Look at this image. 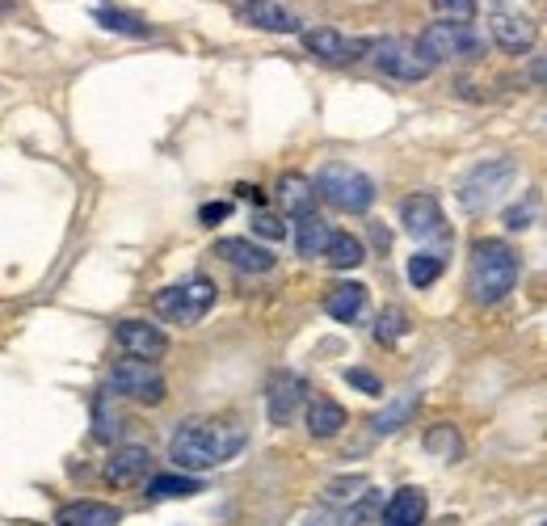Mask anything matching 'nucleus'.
I'll use <instances>...</instances> for the list:
<instances>
[{
  "label": "nucleus",
  "mask_w": 547,
  "mask_h": 526,
  "mask_svg": "<svg viewBox=\"0 0 547 526\" xmlns=\"http://www.w3.org/2000/svg\"><path fill=\"white\" fill-rule=\"evenodd\" d=\"M249 430L240 421H186L169 438V459L181 472H207L245 451Z\"/></svg>",
  "instance_id": "obj_1"
},
{
  "label": "nucleus",
  "mask_w": 547,
  "mask_h": 526,
  "mask_svg": "<svg viewBox=\"0 0 547 526\" xmlns=\"http://www.w3.org/2000/svg\"><path fill=\"white\" fill-rule=\"evenodd\" d=\"M417 404H421V392L417 388H409V392H400L392 404H388V409H383L375 421H371V430L383 438V434H396L400 426H409V421H413V413H417Z\"/></svg>",
  "instance_id": "obj_22"
},
{
  "label": "nucleus",
  "mask_w": 547,
  "mask_h": 526,
  "mask_svg": "<svg viewBox=\"0 0 547 526\" xmlns=\"http://www.w3.org/2000/svg\"><path fill=\"white\" fill-rule=\"evenodd\" d=\"M324 261H329L333 270H358L362 261H367V249H362L358 236H350V232H333L329 249H324Z\"/></svg>",
  "instance_id": "obj_23"
},
{
  "label": "nucleus",
  "mask_w": 547,
  "mask_h": 526,
  "mask_svg": "<svg viewBox=\"0 0 547 526\" xmlns=\"http://www.w3.org/2000/svg\"><path fill=\"white\" fill-rule=\"evenodd\" d=\"M114 337H118V346L127 350V358H144V362H152V358H160V354L169 350L165 329L148 325V320H123V325L114 329Z\"/></svg>",
  "instance_id": "obj_14"
},
{
  "label": "nucleus",
  "mask_w": 547,
  "mask_h": 526,
  "mask_svg": "<svg viewBox=\"0 0 547 526\" xmlns=\"http://www.w3.org/2000/svg\"><path fill=\"white\" fill-rule=\"evenodd\" d=\"M228 215H232V202H207V207L198 211V219H202L207 228H215L219 219H228Z\"/></svg>",
  "instance_id": "obj_36"
},
{
  "label": "nucleus",
  "mask_w": 547,
  "mask_h": 526,
  "mask_svg": "<svg viewBox=\"0 0 547 526\" xmlns=\"http://www.w3.org/2000/svg\"><path fill=\"white\" fill-rule=\"evenodd\" d=\"M202 493L198 476H152L148 480V497L152 501H173V497H194Z\"/></svg>",
  "instance_id": "obj_26"
},
{
  "label": "nucleus",
  "mask_w": 547,
  "mask_h": 526,
  "mask_svg": "<svg viewBox=\"0 0 547 526\" xmlns=\"http://www.w3.org/2000/svg\"><path fill=\"white\" fill-rule=\"evenodd\" d=\"M156 316L173 320V325H198L202 316L215 308V282L211 278H190V282H177V287H165L152 299Z\"/></svg>",
  "instance_id": "obj_6"
},
{
  "label": "nucleus",
  "mask_w": 547,
  "mask_h": 526,
  "mask_svg": "<svg viewBox=\"0 0 547 526\" xmlns=\"http://www.w3.org/2000/svg\"><path fill=\"white\" fill-rule=\"evenodd\" d=\"M324 312L341 320V325H354V320L367 312V287H362V282H337V287H329V295H324Z\"/></svg>",
  "instance_id": "obj_19"
},
{
  "label": "nucleus",
  "mask_w": 547,
  "mask_h": 526,
  "mask_svg": "<svg viewBox=\"0 0 547 526\" xmlns=\"http://www.w3.org/2000/svg\"><path fill=\"white\" fill-rule=\"evenodd\" d=\"M425 493L413 489V484H404V489L392 493V501L383 505V526H425Z\"/></svg>",
  "instance_id": "obj_18"
},
{
  "label": "nucleus",
  "mask_w": 547,
  "mask_h": 526,
  "mask_svg": "<svg viewBox=\"0 0 547 526\" xmlns=\"http://www.w3.org/2000/svg\"><path fill=\"white\" fill-rule=\"evenodd\" d=\"M404 333H409V316H404L400 308L379 312V325H375V341H379V346H392V341H400Z\"/></svg>",
  "instance_id": "obj_30"
},
{
  "label": "nucleus",
  "mask_w": 547,
  "mask_h": 526,
  "mask_svg": "<svg viewBox=\"0 0 547 526\" xmlns=\"http://www.w3.org/2000/svg\"><path fill=\"white\" fill-rule=\"evenodd\" d=\"M106 392L110 396H127V400H139V404H160L169 392H165V375H160L152 362L144 358H123L110 367V379H106Z\"/></svg>",
  "instance_id": "obj_7"
},
{
  "label": "nucleus",
  "mask_w": 547,
  "mask_h": 526,
  "mask_svg": "<svg viewBox=\"0 0 547 526\" xmlns=\"http://www.w3.org/2000/svg\"><path fill=\"white\" fill-rule=\"evenodd\" d=\"M253 232H257V236H266V240H282V236H287V228H282V219H278V215H266V211L253 215Z\"/></svg>",
  "instance_id": "obj_34"
},
{
  "label": "nucleus",
  "mask_w": 547,
  "mask_h": 526,
  "mask_svg": "<svg viewBox=\"0 0 547 526\" xmlns=\"http://www.w3.org/2000/svg\"><path fill=\"white\" fill-rule=\"evenodd\" d=\"M346 383H350V388H358V392H367V396H383V383H379V375L362 371V367H350V371H346Z\"/></svg>",
  "instance_id": "obj_33"
},
{
  "label": "nucleus",
  "mask_w": 547,
  "mask_h": 526,
  "mask_svg": "<svg viewBox=\"0 0 547 526\" xmlns=\"http://www.w3.org/2000/svg\"><path fill=\"white\" fill-rule=\"evenodd\" d=\"M278 198H282V211H287V215H299V219H308L320 194H316V181L299 177V173H287V177L278 181Z\"/></svg>",
  "instance_id": "obj_20"
},
{
  "label": "nucleus",
  "mask_w": 547,
  "mask_h": 526,
  "mask_svg": "<svg viewBox=\"0 0 547 526\" xmlns=\"http://www.w3.org/2000/svg\"><path fill=\"white\" fill-rule=\"evenodd\" d=\"M152 472V451L148 447H123L114 451L110 463H106V484H114V489H131V484H139Z\"/></svg>",
  "instance_id": "obj_16"
},
{
  "label": "nucleus",
  "mask_w": 547,
  "mask_h": 526,
  "mask_svg": "<svg viewBox=\"0 0 547 526\" xmlns=\"http://www.w3.org/2000/svg\"><path fill=\"white\" fill-rule=\"evenodd\" d=\"M425 451L438 455V459H459L463 455V438L455 426H434L430 434H425Z\"/></svg>",
  "instance_id": "obj_28"
},
{
  "label": "nucleus",
  "mask_w": 547,
  "mask_h": 526,
  "mask_svg": "<svg viewBox=\"0 0 547 526\" xmlns=\"http://www.w3.org/2000/svg\"><path fill=\"white\" fill-rule=\"evenodd\" d=\"M518 181V160L510 156H493V160H480V165L459 181V207L468 215H484L493 211L497 202L510 194V186Z\"/></svg>",
  "instance_id": "obj_3"
},
{
  "label": "nucleus",
  "mask_w": 547,
  "mask_h": 526,
  "mask_svg": "<svg viewBox=\"0 0 547 526\" xmlns=\"http://www.w3.org/2000/svg\"><path fill=\"white\" fill-rule=\"evenodd\" d=\"M118 426H123V421H118V413L110 409V392H101V396L93 400V438H97V442H114V438H118Z\"/></svg>",
  "instance_id": "obj_29"
},
{
  "label": "nucleus",
  "mask_w": 547,
  "mask_h": 526,
  "mask_svg": "<svg viewBox=\"0 0 547 526\" xmlns=\"http://www.w3.org/2000/svg\"><path fill=\"white\" fill-rule=\"evenodd\" d=\"M434 13L447 17V22H472L476 0H434Z\"/></svg>",
  "instance_id": "obj_31"
},
{
  "label": "nucleus",
  "mask_w": 547,
  "mask_h": 526,
  "mask_svg": "<svg viewBox=\"0 0 547 526\" xmlns=\"http://www.w3.org/2000/svg\"><path fill=\"white\" fill-rule=\"evenodd\" d=\"M93 22L101 30H114V34H131V38H148L152 26L144 22V17L135 13H123V9H93Z\"/></svg>",
  "instance_id": "obj_25"
},
{
  "label": "nucleus",
  "mask_w": 547,
  "mask_h": 526,
  "mask_svg": "<svg viewBox=\"0 0 547 526\" xmlns=\"http://www.w3.org/2000/svg\"><path fill=\"white\" fill-rule=\"evenodd\" d=\"M400 224L413 240H447V219L434 194H409L400 202Z\"/></svg>",
  "instance_id": "obj_10"
},
{
  "label": "nucleus",
  "mask_w": 547,
  "mask_h": 526,
  "mask_svg": "<svg viewBox=\"0 0 547 526\" xmlns=\"http://www.w3.org/2000/svg\"><path fill=\"white\" fill-rule=\"evenodd\" d=\"M358 489H367L362 476H350V480H333L329 484V501H346V497H358Z\"/></svg>",
  "instance_id": "obj_35"
},
{
  "label": "nucleus",
  "mask_w": 547,
  "mask_h": 526,
  "mask_svg": "<svg viewBox=\"0 0 547 526\" xmlns=\"http://www.w3.org/2000/svg\"><path fill=\"white\" fill-rule=\"evenodd\" d=\"M535 215H539V198H531V202H518L514 211H505V228L522 232V228H531V224H535Z\"/></svg>",
  "instance_id": "obj_32"
},
{
  "label": "nucleus",
  "mask_w": 547,
  "mask_h": 526,
  "mask_svg": "<svg viewBox=\"0 0 547 526\" xmlns=\"http://www.w3.org/2000/svg\"><path fill=\"white\" fill-rule=\"evenodd\" d=\"M341 430H346V409H341L337 400L316 396L308 404V434L312 438H337Z\"/></svg>",
  "instance_id": "obj_21"
},
{
  "label": "nucleus",
  "mask_w": 547,
  "mask_h": 526,
  "mask_svg": "<svg viewBox=\"0 0 547 526\" xmlns=\"http://www.w3.org/2000/svg\"><path fill=\"white\" fill-rule=\"evenodd\" d=\"M215 253L228 261V266H236V270H245V274H270L274 270V253L270 249H261V245H253V240H245V236H224L215 245Z\"/></svg>",
  "instance_id": "obj_15"
},
{
  "label": "nucleus",
  "mask_w": 547,
  "mask_h": 526,
  "mask_svg": "<svg viewBox=\"0 0 547 526\" xmlns=\"http://www.w3.org/2000/svg\"><path fill=\"white\" fill-rule=\"evenodd\" d=\"M303 400H308V383H303L295 371H274L270 388H266V417L270 426H291L299 417Z\"/></svg>",
  "instance_id": "obj_9"
},
{
  "label": "nucleus",
  "mask_w": 547,
  "mask_h": 526,
  "mask_svg": "<svg viewBox=\"0 0 547 526\" xmlns=\"http://www.w3.org/2000/svg\"><path fill=\"white\" fill-rule=\"evenodd\" d=\"M371 64L392 76V80H404V85H413V80H425L434 68L425 64V55L409 43H400V38H383V43H371Z\"/></svg>",
  "instance_id": "obj_8"
},
{
  "label": "nucleus",
  "mask_w": 547,
  "mask_h": 526,
  "mask_svg": "<svg viewBox=\"0 0 547 526\" xmlns=\"http://www.w3.org/2000/svg\"><path fill=\"white\" fill-rule=\"evenodd\" d=\"M316 194L329 202V207H337V211L362 215V211H371V202H375V181L362 169L333 160V165H324L316 173Z\"/></svg>",
  "instance_id": "obj_4"
},
{
  "label": "nucleus",
  "mask_w": 547,
  "mask_h": 526,
  "mask_svg": "<svg viewBox=\"0 0 547 526\" xmlns=\"http://www.w3.org/2000/svg\"><path fill=\"white\" fill-rule=\"evenodd\" d=\"M9 5H13V0H0V13H9Z\"/></svg>",
  "instance_id": "obj_40"
},
{
  "label": "nucleus",
  "mask_w": 547,
  "mask_h": 526,
  "mask_svg": "<svg viewBox=\"0 0 547 526\" xmlns=\"http://www.w3.org/2000/svg\"><path fill=\"white\" fill-rule=\"evenodd\" d=\"M303 526H337V514L333 510H316V514L303 518Z\"/></svg>",
  "instance_id": "obj_37"
},
{
  "label": "nucleus",
  "mask_w": 547,
  "mask_h": 526,
  "mask_svg": "<svg viewBox=\"0 0 547 526\" xmlns=\"http://www.w3.org/2000/svg\"><path fill=\"white\" fill-rule=\"evenodd\" d=\"M442 278V257L438 253H430V249H421V253H413L409 257V282L417 291H425V287H434V282Z\"/></svg>",
  "instance_id": "obj_27"
},
{
  "label": "nucleus",
  "mask_w": 547,
  "mask_h": 526,
  "mask_svg": "<svg viewBox=\"0 0 547 526\" xmlns=\"http://www.w3.org/2000/svg\"><path fill=\"white\" fill-rule=\"evenodd\" d=\"M123 510L106 501H68L55 510V526H118Z\"/></svg>",
  "instance_id": "obj_17"
},
{
  "label": "nucleus",
  "mask_w": 547,
  "mask_h": 526,
  "mask_svg": "<svg viewBox=\"0 0 547 526\" xmlns=\"http://www.w3.org/2000/svg\"><path fill=\"white\" fill-rule=\"evenodd\" d=\"M489 34H493V43L501 51L522 55V51H531V43H535V22L526 13H518L514 5H493L489 9Z\"/></svg>",
  "instance_id": "obj_11"
},
{
  "label": "nucleus",
  "mask_w": 547,
  "mask_h": 526,
  "mask_svg": "<svg viewBox=\"0 0 547 526\" xmlns=\"http://www.w3.org/2000/svg\"><path fill=\"white\" fill-rule=\"evenodd\" d=\"M329 240H333V228L324 224L320 215H308V219H299V236H295V245H299V257H324V249H329Z\"/></svg>",
  "instance_id": "obj_24"
},
{
  "label": "nucleus",
  "mask_w": 547,
  "mask_h": 526,
  "mask_svg": "<svg viewBox=\"0 0 547 526\" xmlns=\"http://www.w3.org/2000/svg\"><path fill=\"white\" fill-rule=\"evenodd\" d=\"M518 287V253L505 240H480L468 266V291L480 308H493Z\"/></svg>",
  "instance_id": "obj_2"
},
{
  "label": "nucleus",
  "mask_w": 547,
  "mask_h": 526,
  "mask_svg": "<svg viewBox=\"0 0 547 526\" xmlns=\"http://www.w3.org/2000/svg\"><path fill=\"white\" fill-rule=\"evenodd\" d=\"M303 47H308L316 59H324V64H354V59H362L371 51V43H362V38H346L333 26L303 30Z\"/></svg>",
  "instance_id": "obj_12"
},
{
  "label": "nucleus",
  "mask_w": 547,
  "mask_h": 526,
  "mask_svg": "<svg viewBox=\"0 0 547 526\" xmlns=\"http://www.w3.org/2000/svg\"><path fill=\"white\" fill-rule=\"evenodd\" d=\"M236 190H240V198H249V202H261V194H257L253 186H236Z\"/></svg>",
  "instance_id": "obj_39"
},
{
  "label": "nucleus",
  "mask_w": 547,
  "mask_h": 526,
  "mask_svg": "<svg viewBox=\"0 0 547 526\" xmlns=\"http://www.w3.org/2000/svg\"><path fill=\"white\" fill-rule=\"evenodd\" d=\"M236 17L253 30H266V34H299V17L291 9H282L278 0H236Z\"/></svg>",
  "instance_id": "obj_13"
},
{
  "label": "nucleus",
  "mask_w": 547,
  "mask_h": 526,
  "mask_svg": "<svg viewBox=\"0 0 547 526\" xmlns=\"http://www.w3.org/2000/svg\"><path fill=\"white\" fill-rule=\"evenodd\" d=\"M417 51L425 55V64H459V59H476L484 51V38L468 22H434L425 26L417 38Z\"/></svg>",
  "instance_id": "obj_5"
},
{
  "label": "nucleus",
  "mask_w": 547,
  "mask_h": 526,
  "mask_svg": "<svg viewBox=\"0 0 547 526\" xmlns=\"http://www.w3.org/2000/svg\"><path fill=\"white\" fill-rule=\"evenodd\" d=\"M531 80H539V85H547V55H539L531 64Z\"/></svg>",
  "instance_id": "obj_38"
},
{
  "label": "nucleus",
  "mask_w": 547,
  "mask_h": 526,
  "mask_svg": "<svg viewBox=\"0 0 547 526\" xmlns=\"http://www.w3.org/2000/svg\"><path fill=\"white\" fill-rule=\"evenodd\" d=\"M543 526H547V522H543Z\"/></svg>",
  "instance_id": "obj_41"
}]
</instances>
